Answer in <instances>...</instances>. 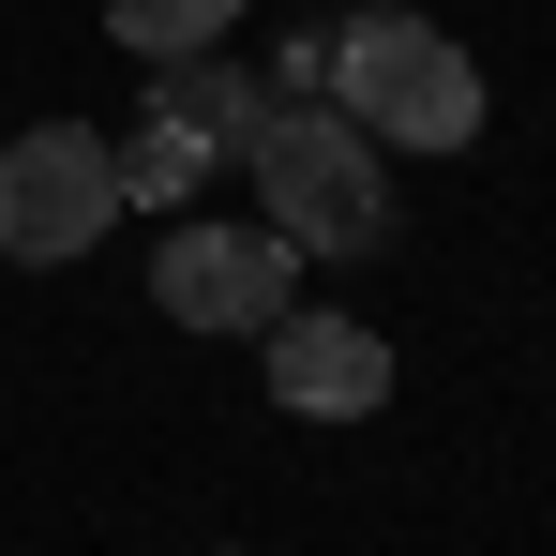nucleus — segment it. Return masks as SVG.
I'll list each match as a JSON object with an SVG mask.
<instances>
[{"label":"nucleus","instance_id":"obj_6","mask_svg":"<svg viewBox=\"0 0 556 556\" xmlns=\"http://www.w3.org/2000/svg\"><path fill=\"white\" fill-rule=\"evenodd\" d=\"M151 121H181L211 166H241L256 121H271V76H241L226 46H181V61H151Z\"/></svg>","mask_w":556,"mask_h":556},{"label":"nucleus","instance_id":"obj_7","mask_svg":"<svg viewBox=\"0 0 556 556\" xmlns=\"http://www.w3.org/2000/svg\"><path fill=\"white\" fill-rule=\"evenodd\" d=\"M226 15H241V0H105V46L181 61V46H226Z\"/></svg>","mask_w":556,"mask_h":556},{"label":"nucleus","instance_id":"obj_4","mask_svg":"<svg viewBox=\"0 0 556 556\" xmlns=\"http://www.w3.org/2000/svg\"><path fill=\"white\" fill-rule=\"evenodd\" d=\"M286 271H301V256H286L271 226H181V241L151 256V301H166L181 331H271Z\"/></svg>","mask_w":556,"mask_h":556},{"label":"nucleus","instance_id":"obj_8","mask_svg":"<svg viewBox=\"0 0 556 556\" xmlns=\"http://www.w3.org/2000/svg\"><path fill=\"white\" fill-rule=\"evenodd\" d=\"M195 166H211V151H195L181 121H151V136L121 151V195H151V211H181V195H195Z\"/></svg>","mask_w":556,"mask_h":556},{"label":"nucleus","instance_id":"obj_2","mask_svg":"<svg viewBox=\"0 0 556 556\" xmlns=\"http://www.w3.org/2000/svg\"><path fill=\"white\" fill-rule=\"evenodd\" d=\"M331 105L362 121L376 151H466L481 136V61H466L437 15H362L331 46Z\"/></svg>","mask_w":556,"mask_h":556},{"label":"nucleus","instance_id":"obj_1","mask_svg":"<svg viewBox=\"0 0 556 556\" xmlns=\"http://www.w3.org/2000/svg\"><path fill=\"white\" fill-rule=\"evenodd\" d=\"M256 195H271V241L286 256H362L376 226H391V181H376V136L346 121V105L316 91H271V121H256Z\"/></svg>","mask_w":556,"mask_h":556},{"label":"nucleus","instance_id":"obj_5","mask_svg":"<svg viewBox=\"0 0 556 556\" xmlns=\"http://www.w3.org/2000/svg\"><path fill=\"white\" fill-rule=\"evenodd\" d=\"M256 346H271V406H301V421H362V406H391V346H376L362 316H271Z\"/></svg>","mask_w":556,"mask_h":556},{"label":"nucleus","instance_id":"obj_3","mask_svg":"<svg viewBox=\"0 0 556 556\" xmlns=\"http://www.w3.org/2000/svg\"><path fill=\"white\" fill-rule=\"evenodd\" d=\"M105 211H121V151H105L91 121H30V136L0 151V256H15V271L91 256Z\"/></svg>","mask_w":556,"mask_h":556}]
</instances>
